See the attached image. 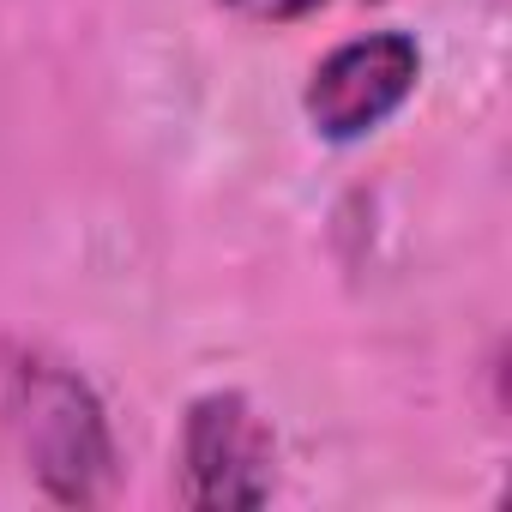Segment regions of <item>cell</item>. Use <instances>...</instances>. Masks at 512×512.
Returning a JSON list of instances; mask_svg holds the SVG:
<instances>
[{
	"label": "cell",
	"instance_id": "cell-1",
	"mask_svg": "<svg viewBox=\"0 0 512 512\" xmlns=\"http://www.w3.org/2000/svg\"><path fill=\"white\" fill-rule=\"evenodd\" d=\"M7 410H13L25 470L43 500H55V506L115 500L121 446H115L97 386L73 362H61L49 350H19L7 368Z\"/></svg>",
	"mask_w": 512,
	"mask_h": 512
},
{
	"label": "cell",
	"instance_id": "cell-2",
	"mask_svg": "<svg viewBox=\"0 0 512 512\" xmlns=\"http://www.w3.org/2000/svg\"><path fill=\"white\" fill-rule=\"evenodd\" d=\"M181 506L193 512H253L278 494V428L235 386L199 392L175 440Z\"/></svg>",
	"mask_w": 512,
	"mask_h": 512
},
{
	"label": "cell",
	"instance_id": "cell-3",
	"mask_svg": "<svg viewBox=\"0 0 512 512\" xmlns=\"http://www.w3.org/2000/svg\"><path fill=\"white\" fill-rule=\"evenodd\" d=\"M422 85V43L410 31H362L326 49L302 85V115L320 145L374 139Z\"/></svg>",
	"mask_w": 512,
	"mask_h": 512
},
{
	"label": "cell",
	"instance_id": "cell-4",
	"mask_svg": "<svg viewBox=\"0 0 512 512\" xmlns=\"http://www.w3.org/2000/svg\"><path fill=\"white\" fill-rule=\"evenodd\" d=\"M217 7L241 25H266V31H284V25H302L314 19L320 7H332V0H217Z\"/></svg>",
	"mask_w": 512,
	"mask_h": 512
},
{
	"label": "cell",
	"instance_id": "cell-5",
	"mask_svg": "<svg viewBox=\"0 0 512 512\" xmlns=\"http://www.w3.org/2000/svg\"><path fill=\"white\" fill-rule=\"evenodd\" d=\"M368 7H380V0H368Z\"/></svg>",
	"mask_w": 512,
	"mask_h": 512
}]
</instances>
